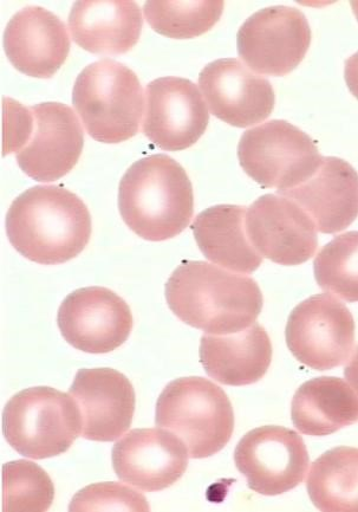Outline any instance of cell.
I'll return each instance as SVG.
<instances>
[{"label": "cell", "mask_w": 358, "mask_h": 512, "mask_svg": "<svg viewBox=\"0 0 358 512\" xmlns=\"http://www.w3.org/2000/svg\"><path fill=\"white\" fill-rule=\"evenodd\" d=\"M3 155L16 153L30 178L52 183L67 176L81 158L84 134L74 110L47 102L31 108L3 99Z\"/></svg>", "instance_id": "obj_3"}, {"label": "cell", "mask_w": 358, "mask_h": 512, "mask_svg": "<svg viewBox=\"0 0 358 512\" xmlns=\"http://www.w3.org/2000/svg\"><path fill=\"white\" fill-rule=\"evenodd\" d=\"M278 194L301 206L327 235L348 229L358 217V173L340 158L322 157L308 180Z\"/></svg>", "instance_id": "obj_19"}, {"label": "cell", "mask_w": 358, "mask_h": 512, "mask_svg": "<svg viewBox=\"0 0 358 512\" xmlns=\"http://www.w3.org/2000/svg\"><path fill=\"white\" fill-rule=\"evenodd\" d=\"M351 8H353L354 12H355V15L358 19V2H353L351 3Z\"/></svg>", "instance_id": "obj_31"}, {"label": "cell", "mask_w": 358, "mask_h": 512, "mask_svg": "<svg viewBox=\"0 0 358 512\" xmlns=\"http://www.w3.org/2000/svg\"><path fill=\"white\" fill-rule=\"evenodd\" d=\"M145 16L160 35L190 40L204 35L223 15V2H147Z\"/></svg>", "instance_id": "obj_25"}, {"label": "cell", "mask_w": 358, "mask_h": 512, "mask_svg": "<svg viewBox=\"0 0 358 512\" xmlns=\"http://www.w3.org/2000/svg\"><path fill=\"white\" fill-rule=\"evenodd\" d=\"M246 207L217 205L197 216L192 224L201 252L214 264L242 274H252L263 262L246 235Z\"/></svg>", "instance_id": "obj_22"}, {"label": "cell", "mask_w": 358, "mask_h": 512, "mask_svg": "<svg viewBox=\"0 0 358 512\" xmlns=\"http://www.w3.org/2000/svg\"><path fill=\"white\" fill-rule=\"evenodd\" d=\"M57 324L64 340L89 354L114 352L128 340L133 315L114 291L102 287L75 290L58 310Z\"/></svg>", "instance_id": "obj_12"}, {"label": "cell", "mask_w": 358, "mask_h": 512, "mask_svg": "<svg viewBox=\"0 0 358 512\" xmlns=\"http://www.w3.org/2000/svg\"><path fill=\"white\" fill-rule=\"evenodd\" d=\"M188 451L173 433L133 430L113 447V468L120 481L142 491L158 492L177 483L188 466Z\"/></svg>", "instance_id": "obj_17"}, {"label": "cell", "mask_w": 358, "mask_h": 512, "mask_svg": "<svg viewBox=\"0 0 358 512\" xmlns=\"http://www.w3.org/2000/svg\"><path fill=\"white\" fill-rule=\"evenodd\" d=\"M344 77L351 94L358 100V51L346 61Z\"/></svg>", "instance_id": "obj_29"}, {"label": "cell", "mask_w": 358, "mask_h": 512, "mask_svg": "<svg viewBox=\"0 0 358 512\" xmlns=\"http://www.w3.org/2000/svg\"><path fill=\"white\" fill-rule=\"evenodd\" d=\"M11 245L29 261L56 265L86 249L91 216L86 204L62 186H35L13 200L6 216Z\"/></svg>", "instance_id": "obj_2"}, {"label": "cell", "mask_w": 358, "mask_h": 512, "mask_svg": "<svg viewBox=\"0 0 358 512\" xmlns=\"http://www.w3.org/2000/svg\"><path fill=\"white\" fill-rule=\"evenodd\" d=\"M240 166L266 189H294L322 160L315 142L288 121L272 120L246 131L238 146Z\"/></svg>", "instance_id": "obj_8"}, {"label": "cell", "mask_w": 358, "mask_h": 512, "mask_svg": "<svg viewBox=\"0 0 358 512\" xmlns=\"http://www.w3.org/2000/svg\"><path fill=\"white\" fill-rule=\"evenodd\" d=\"M292 423L307 436L325 437L358 423V395L346 381L321 377L298 388L291 405Z\"/></svg>", "instance_id": "obj_23"}, {"label": "cell", "mask_w": 358, "mask_h": 512, "mask_svg": "<svg viewBox=\"0 0 358 512\" xmlns=\"http://www.w3.org/2000/svg\"><path fill=\"white\" fill-rule=\"evenodd\" d=\"M142 25L134 2H77L69 15L75 43L97 55L128 53L139 42Z\"/></svg>", "instance_id": "obj_21"}, {"label": "cell", "mask_w": 358, "mask_h": 512, "mask_svg": "<svg viewBox=\"0 0 358 512\" xmlns=\"http://www.w3.org/2000/svg\"><path fill=\"white\" fill-rule=\"evenodd\" d=\"M199 87L212 114L233 127L258 125L275 108L271 83L237 58L207 64L199 75Z\"/></svg>", "instance_id": "obj_15"}, {"label": "cell", "mask_w": 358, "mask_h": 512, "mask_svg": "<svg viewBox=\"0 0 358 512\" xmlns=\"http://www.w3.org/2000/svg\"><path fill=\"white\" fill-rule=\"evenodd\" d=\"M82 432L80 410L70 394L39 386L13 395L3 412V434L30 459L62 455Z\"/></svg>", "instance_id": "obj_7"}, {"label": "cell", "mask_w": 358, "mask_h": 512, "mask_svg": "<svg viewBox=\"0 0 358 512\" xmlns=\"http://www.w3.org/2000/svg\"><path fill=\"white\" fill-rule=\"evenodd\" d=\"M285 339L301 364L316 371H329L343 365L353 352L354 317L346 304L334 296L315 295L292 310Z\"/></svg>", "instance_id": "obj_9"}, {"label": "cell", "mask_w": 358, "mask_h": 512, "mask_svg": "<svg viewBox=\"0 0 358 512\" xmlns=\"http://www.w3.org/2000/svg\"><path fill=\"white\" fill-rule=\"evenodd\" d=\"M234 463L251 490L263 496H278L304 481L309 453L295 431L263 426L240 440L234 451Z\"/></svg>", "instance_id": "obj_11"}, {"label": "cell", "mask_w": 358, "mask_h": 512, "mask_svg": "<svg viewBox=\"0 0 358 512\" xmlns=\"http://www.w3.org/2000/svg\"><path fill=\"white\" fill-rule=\"evenodd\" d=\"M54 498V483L41 466L24 459L3 466V511H47Z\"/></svg>", "instance_id": "obj_27"}, {"label": "cell", "mask_w": 358, "mask_h": 512, "mask_svg": "<svg viewBox=\"0 0 358 512\" xmlns=\"http://www.w3.org/2000/svg\"><path fill=\"white\" fill-rule=\"evenodd\" d=\"M70 511L135 510L149 511L147 499L119 483H97L78 491Z\"/></svg>", "instance_id": "obj_28"}, {"label": "cell", "mask_w": 358, "mask_h": 512, "mask_svg": "<svg viewBox=\"0 0 358 512\" xmlns=\"http://www.w3.org/2000/svg\"><path fill=\"white\" fill-rule=\"evenodd\" d=\"M315 277L324 291L342 300L358 302V231L337 236L318 252Z\"/></svg>", "instance_id": "obj_26"}, {"label": "cell", "mask_w": 358, "mask_h": 512, "mask_svg": "<svg viewBox=\"0 0 358 512\" xmlns=\"http://www.w3.org/2000/svg\"><path fill=\"white\" fill-rule=\"evenodd\" d=\"M169 309L208 335L242 332L256 322L263 295L251 277L207 262L184 261L166 284Z\"/></svg>", "instance_id": "obj_1"}, {"label": "cell", "mask_w": 358, "mask_h": 512, "mask_svg": "<svg viewBox=\"0 0 358 512\" xmlns=\"http://www.w3.org/2000/svg\"><path fill=\"white\" fill-rule=\"evenodd\" d=\"M246 235L260 256L284 267L308 262L318 246L317 228L301 206L265 194L246 211Z\"/></svg>", "instance_id": "obj_13"}, {"label": "cell", "mask_w": 358, "mask_h": 512, "mask_svg": "<svg viewBox=\"0 0 358 512\" xmlns=\"http://www.w3.org/2000/svg\"><path fill=\"white\" fill-rule=\"evenodd\" d=\"M4 50L12 66L36 79H50L67 61V27L41 6H28L10 19L4 32Z\"/></svg>", "instance_id": "obj_18"}, {"label": "cell", "mask_w": 358, "mask_h": 512, "mask_svg": "<svg viewBox=\"0 0 358 512\" xmlns=\"http://www.w3.org/2000/svg\"><path fill=\"white\" fill-rule=\"evenodd\" d=\"M73 103L88 134L102 144H120L139 133L143 92L125 64L101 60L78 75Z\"/></svg>", "instance_id": "obj_6"}, {"label": "cell", "mask_w": 358, "mask_h": 512, "mask_svg": "<svg viewBox=\"0 0 358 512\" xmlns=\"http://www.w3.org/2000/svg\"><path fill=\"white\" fill-rule=\"evenodd\" d=\"M119 209L128 228L146 241L177 237L188 228L194 213L191 180L168 155L143 158L121 180Z\"/></svg>", "instance_id": "obj_4"}, {"label": "cell", "mask_w": 358, "mask_h": 512, "mask_svg": "<svg viewBox=\"0 0 358 512\" xmlns=\"http://www.w3.org/2000/svg\"><path fill=\"white\" fill-rule=\"evenodd\" d=\"M200 362L208 377L226 386L256 384L268 373L272 360L271 340L258 323L227 335H204Z\"/></svg>", "instance_id": "obj_20"}, {"label": "cell", "mask_w": 358, "mask_h": 512, "mask_svg": "<svg viewBox=\"0 0 358 512\" xmlns=\"http://www.w3.org/2000/svg\"><path fill=\"white\" fill-rule=\"evenodd\" d=\"M69 394L80 410L84 439L114 442L132 425L136 405L134 387L115 369H81Z\"/></svg>", "instance_id": "obj_16"}, {"label": "cell", "mask_w": 358, "mask_h": 512, "mask_svg": "<svg viewBox=\"0 0 358 512\" xmlns=\"http://www.w3.org/2000/svg\"><path fill=\"white\" fill-rule=\"evenodd\" d=\"M155 423L177 436L193 459L216 455L234 430L231 401L223 388L200 377L180 378L162 391Z\"/></svg>", "instance_id": "obj_5"}, {"label": "cell", "mask_w": 358, "mask_h": 512, "mask_svg": "<svg viewBox=\"0 0 358 512\" xmlns=\"http://www.w3.org/2000/svg\"><path fill=\"white\" fill-rule=\"evenodd\" d=\"M307 488L311 502L324 512L358 511V449L340 446L311 466Z\"/></svg>", "instance_id": "obj_24"}, {"label": "cell", "mask_w": 358, "mask_h": 512, "mask_svg": "<svg viewBox=\"0 0 358 512\" xmlns=\"http://www.w3.org/2000/svg\"><path fill=\"white\" fill-rule=\"evenodd\" d=\"M210 122L207 105L195 84L181 77H161L148 84L143 133L164 151L197 144Z\"/></svg>", "instance_id": "obj_14"}, {"label": "cell", "mask_w": 358, "mask_h": 512, "mask_svg": "<svg viewBox=\"0 0 358 512\" xmlns=\"http://www.w3.org/2000/svg\"><path fill=\"white\" fill-rule=\"evenodd\" d=\"M311 29L302 11L270 6L246 19L237 35L240 58L258 74L284 76L307 55Z\"/></svg>", "instance_id": "obj_10"}, {"label": "cell", "mask_w": 358, "mask_h": 512, "mask_svg": "<svg viewBox=\"0 0 358 512\" xmlns=\"http://www.w3.org/2000/svg\"><path fill=\"white\" fill-rule=\"evenodd\" d=\"M344 375L349 384L355 388L358 393V346L355 349L353 356L349 360L346 368H344Z\"/></svg>", "instance_id": "obj_30"}]
</instances>
